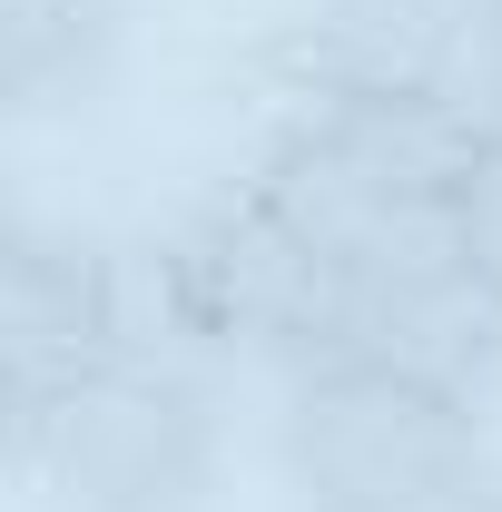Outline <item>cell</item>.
I'll list each match as a JSON object with an SVG mask.
<instances>
[{
    "label": "cell",
    "mask_w": 502,
    "mask_h": 512,
    "mask_svg": "<svg viewBox=\"0 0 502 512\" xmlns=\"http://www.w3.org/2000/svg\"><path fill=\"white\" fill-rule=\"evenodd\" d=\"M119 296L128 247H99L50 217H10L0 237V355H10V404H40L79 365L119 355Z\"/></svg>",
    "instance_id": "cell-5"
},
{
    "label": "cell",
    "mask_w": 502,
    "mask_h": 512,
    "mask_svg": "<svg viewBox=\"0 0 502 512\" xmlns=\"http://www.w3.org/2000/svg\"><path fill=\"white\" fill-rule=\"evenodd\" d=\"M158 247L168 316L197 365H315L335 335V256H315L256 178L197 197Z\"/></svg>",
    "instance_id": "cell-3"
},
{
    "label": "cell",
    "mask_w": 502,
    "mask_h": 512,
    "mask_svg": "<svg viewBox=\"0 0 502 512\" xmlns=\"http://www.w3.org/2000/svg\"><path fill=\"white\" fill-rule=\"evenodd\" d=\"M325 355L384 365L404 384H434V394L473 404V414L502 404V296L463 266L453 207L404 227V237H384L375 256L335 266V335H325Z\"/></svg>",
    "instance_id": "cell-4"
},
{
    "label": "cell",
    "mask_w": 502,
    "mask_h": 512,
    "mask_svg": "<svg viewBox=\"0 0 502 512\" xmlns=\"http://www.w3.org/2000/svg\"><path fill=\"white\" fill-rule=\"evenodd\" d=\"M453 247H463V266L502 296V148H483V158L463 168V188H453Z\"/></svg>",
    "instance_id": "cell-8"
},
{
    "label": "cell",
    "mask_w": 502,
    "mask_h": 512,
    "mask_svg": "<svg viewBox=\"0 0 502 512\" xmlns=\"http://www.w3.org/2000/svg\"><path fill=\"white\" fill-rule=\"evenodd\" d=\"M414 512H502V463H483V473H463V483H443L434 503H414Z\"/></svg>",
    "instance_id": "cell-9"
},
{
    "label": "cell",
    "mask_w": 502,
    "mask_h": 512,
    "mask_svg": "<svg viewBox=\"0 0 502 512\" xmlns=\"http://www.w3.org/2000/svg\"><path fill=\"white\" fill-rule=\"evenodd\" d=\"M119 50V0H0V89L20 119L99 89Z\"/></svg>",
    "instance_id": "cell-7"
},
{
    "label": "cell",
    "mask_w": 502,
    "mask_h": 512,
    "mask_svg": "<svg viewBox=\"0 0 502 512\" xmlns=\"http://www.w3.org/2000/svg\"><path fill=\"white\" fill-rule=\"evenodd\" d=\"M502 20V0H325L306 30V89H394V99H424L434 69Z\"/></svg>",
    "instance_id": "cell-6"
},
{
    "label": "cell",
    "mask_w": 502,
    "mask_h": 512,
    "mask_svg": "<svg viewBox=\"0 0 502 512\" xmlns=\"http://www.w3.org/2000/svg\"><path fill=\"white\" fill-rule=\"evenodd\" d=\"M276 463L286 493L306 512H414L443 483L483 473V414L453 404L434 384H404L384 365H296L286 375V414H276Z\"/></svg>",
    "instance_id": "cell-2"
},
{
    "label": "cell",
    "mask_w": 502,
    "mask_h": 512,
    "mask_svg": "<svg viewBox=\"0 0 502 512\" xmlns=\"http://www.w3.org/2000/svg\"><path fill=\"white\" fill-rule=\"evenodd\" d=\"M10 453L60 512H197L227 424L188 355H99L40 404H10Z\"/></svg>",
    "instance_id": "cell-1"
}]
</instances>
